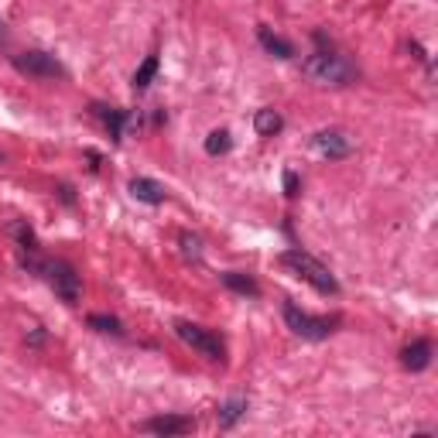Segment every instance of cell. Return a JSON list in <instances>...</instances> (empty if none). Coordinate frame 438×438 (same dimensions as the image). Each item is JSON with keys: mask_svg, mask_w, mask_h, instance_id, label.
I'll return each mask as SVG.
<instances>
[{"mask_svg": "<svg viewBox=\"0 0 438 438\" xmlns=\"http://www.w3.org/2000/svg\"><path fill=\"white\" fill-rule=\"evenodd\" d=\"M284 322H288V329L301 339H329L335 333V325H339V318H329V316H308V312H301L298 305H291V301H284Z\"/></svg>", "mask_w": 438, "mask_h": 438, "instance_id": "5b68a950", "label": "cell"}, {"mask_svg": "<svg viewBox=\"0 0 438 438\" xmlns=\"http://www.w3.org/2000/svg\"><path fill=\"white\" fill-rule=\"evenodd\" d=\"M21 267L31 271V274H38L41 281H48V288H52L66 305H75V301H79V274H75L72 264L41 261V257H35V254H24V257H21Z\"/></svg>", "mask_w": 438, "mask_h": 438, "instance_id": "6da1fadb", "label": "cell"}, {"mask_svg": "<svg viewBox=\"0 0 438 438\" xmlns=\"http://www.w3.org/2000/svg\"><path fill=\"white\" fill-rule=\"evenodd\" d=\"M0 41H7V28L4 24H0Z\"/></svg>", "mask_w": 438, "mask_h": 438, "instance_id": "44dd1931", "label": "cell"}, {"mask_svg": "<svg viewBox=\"0 0 438 438\" xmlns=\"http://www.w3.org/2000/svg\"><path fill=\"white\" fill-rule=\"evenodd\" d=\"M244 414H246V397H233V401H226L216 411V421H219V428H233Z\"/></svg>", "mask_w": 438, "mask_h": 438, "instance_id": "9a60e30c", "label": "cell"}, {"mask_svg": "<svg viewBox=\"0 0 438 438\" xmlns=\"http://www.w3.org/2000/svg\"><path fill=\"white\" fill-rule=\"evenodd\" d=\"M223 278V284H226L229 291H236V295H244V298H257L261 295V284L250 278V274H244V271H226V274H219Z\"/></svg>", "mask_w": 438, "mask_h": 438, "instance_id": "8fae6325", "label": "cell"}, {"mask_svg": "<svg viewBox=\"0 0 438 438\" xmlns=\"http://www.w3.org/2000/svg\"><path fill=\"white\" fill-rule=\"evenodd\" d=\"M298 189H301L298 175H295V172L288 168V172H284V195H288V199H295V195H298Z\"/></svg>", "mask_w": 438, "mask_h": 438, "instance_id": "ffe728a7", "label": "cell"}, {"mask_svg": "<svg viewBox=\"0 0 438 438\" xmlns=\"http://www.w3.org/2000/svg\"><path fill=\"white\" fill-rule=\"evenodd\" d=\"M254 127H257L261 137H274L281 127H284V117H281L274 106H264V110H257V117H254Z\"/></svg>", "mask_w": 438, "mask_h": 438, "instance_id": "5bb4252c", "label": "cell"}, {"mask_svg": "<svg viewBox=\"0 0 438 438\" xmlns=\"http://www.w3.org/2000/svg\"><path fill=\"white\" fill-rule=\"evenodd\" d=\"M195 428V418L189 414H161V418H147L140 424V432H151V435H189Z\"/></svg>", "mask_w": 438, "mask_h": 438, "instance_id": "ba28073f", "label": "cell"}, {"mask_svg": "<svg viewBox=\"0 0 438 438\" xmlns=\"http://www.w3.org/2000/svg\"><path fill=\"white\" fill-rule=\"evenodd\" d=\"M130 195L137 199V202H147V206H161L168 192H165V185L155 182V178H134L130 182Z\"/></svg>", "mask_w": 438, "mask_h": 438, "instance_id": "9c48e42d", "label": "cell"}, {"mask_svg": "<svg viewBox=\"0 0 438 438\" xmlns=\"http://www.w3.org/2000/svg\"><path fill=\"white\" fill-rule=\"evenodd\" d=\"M89 329H96V333H110V335H123V322L113 316H89Z\"/></svg>", "mask_w": 438, "mask_h": 438, "instance_id": "e0dca14e", "label": "cell"}, {"mask_svg": "<svg viewBox=\"0 0 438 438\" xmlns=\"http://www.w3.org/2000/svg\"><path fill=\"white\" fill-rule=\"evenodd\" d=\"M432 353H435L432 343H428V339H418V343H411V346L401 353V363L411 370V373H421V370H428V363H432Z\"/></svg>", "mask_w": 438, "mask_h": 438, "instance_id": "30bf717a", "label": "cell"}, {"mask_svg": "<svg viewBox=\"0 0 438 438\" xmlns=\"http://www.w3.org/2000/svg\"><path fill=\"white\" fill-rule=\"evenodd\" d=\"M0 165H4V155H0Z\"/></svg>", "mask_w": 438, "mask_h": 438, "instance_id": "7402d4cb", "label": "cell"}, {"mask_svg": "<svg viewBox=\"0 0 438 438\" xmlns=\"http://www.w3.org/2000/svg\"><path fill=\"white\" fill-rule=\"evenodd\" d=\"M229 147H233V140H229L226 130H212L209 137H206V155L212 158H219V155H226Z\"/></svg>", "mask_w": 438, "mask_h": 438, "instance_id": "ac0fdd59", "label": "cell"}, {"mask_svg": "<svg viewBox=\"0 0 438 438\" xmlns=\"http://www.w3.org/2000/svg\"><path fill=\"white\" fill-rule=\"evenodd\" d=\"M14 69L24 72V75H35V79H62L66 69L62 62L48 52H21L14 55Z\"/></svg>", "mask_w": 438, "mask_h": 438, "instance_id": "8992f818", "label": "cell"}, {"mask_svg": "<svg viewBox=\"0 0 438 438\" xmlns=\"http://www.w3.org/2000/svg\"><path fill=\"white\" fill-rule=\"evenodd\" d=\"M175 335L185 343V346H192L199 356H206L209 363H223V360H226V346H223V339H219L216 333H209V329H202V325H195V322L178 318Z\"/></svg>", "mask_w": 438, "mask_h": 438, "instance_id": "277c9868", "label": "cell"}, {"mask_svg": "<svg viewBox=\"0 0 438 438\" xmlns=\"http://www.w3.org/2000/svg\"><path fill=\"white\" fill-rule=\"evenodd\" d=\"M257 41L264 45V52H271V55H278V58H291L295 55V45L291 41H284L281 35H274L271 28H257Z\"/></svg>", "mask_w": 438, "mask_h": 438, "instance_id": "7c38bea8", "label": "cell"}, {"mask_svg": "<svg viewBox=\"0 0 438 438\" xmlns=\"http://www.w3.org/2000/svg\"><path fill=\"white\" fill-rule=\"evenodd\" d=\"M301 72L316 86H353L356 83V69L339 52H329V48H318L316 55H308Z\"/></svg>", "mask_w": 438, "mask_h": 438, "instance_id": "3957f363", "label": "cell"}, {"mask_svg": "<svg viewBox=\"0 0 438 438\" xmlns=\"http://www.w3.org/2000/svg\"><path fill=\"white\" fill-rule=\"evenodd\" d=\"M312 147H316L322 158L343 161L353 155V137L346 130H333V127H329V130H318L316 137H312Z\"/></svg>", "mask_w": 438, "mask_h": 438, "instance_id": "52a82bcc", "label": "cell"}, {"mask_svg": "<svg viewBox=\"0 0 438 438\" xmlns=\"http://www.w3.org/2000/svg\"><path fill=\"white\" fill-rule=\"evenodd\" d=\"M281 267H288L295 278L308 281L318 295H339V281H335V274L322 261H316L312 254H305L301 246L284 250V254H281Z\"/></svg>", "mask_w": 438, "mask_h": 438, "instance_id": "7a4b0ae2", "label": "cell"}, {"mask_svg": "<svg viewBox=\"0 0 438 438\" xmlns=\"http://www.w3.org/2000/svg\"><path fill=\"white\" fill-rule=\"evenodd\" d=\"M155 75H158V55H147L134 72V89H147L155 83Z\"/></svg>", "mask_w": 438, "mask_h": 438, "instance_id": "2e32d148", "label": "cell"}, {"mask_svg": "<svg viewBox=\"0 0 438 438\" xmlns=\"http://www.w3.org/2000/svg\"><path fill=\"white\" fill-rule=\"evenodd\" d=\"M7 236H11V240H14L24 254H38V236H35V229L28 226L24 219H14V223L7 226Z\"/></svg>", "mask_w": 438, "mask_h": 438, "instance_id": "4fadbf2b", "label": "cell"}, {"mask_svg": "<svg viewBox=\"0 0 438 438\" xmlns=\"http://www.w3.org/2000/svg\"><path fill=\"white\" fill-rule=\"evenodd\" d=\"M178 240H182V250H185V257H195V261L202 257V240H199V236H192V233H182Z\"/></svg>", "mask_w": 438, "mask_h": 438, "instance_id": "d6986e66", "label": "cell"}]
</instances>
